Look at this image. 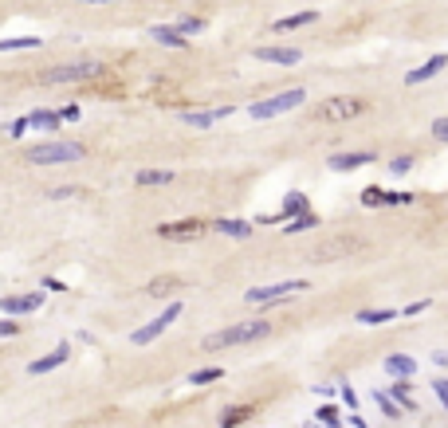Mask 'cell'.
Returning a JSON list of instances; mask_svg holds the SVG:
<instances>
[{
	"mask_svg": "<svg viewBox=\"0 0 448 428\" xmlns=\"http://www.w3.org/2000/svg\"><path fill=\"white\" fill-rule=\"evenodd\" d=\"M212 232H224V236H232V240H248V236H256V224H248V220H224V216H220L217 224H212Z\"/></svg>",
	"mask_w": 448,
	"mask_h": 428,
	"instance_id": "44dd1931",
	"label": "cell"
},
{
	"mask_svg": "<svg viewBox=\"0 0 448 428\" xmlns=\"http://www.w3.org/2000/svg\"><path fill=\"white\" fill-rule=\"evenodd\" d=\"M217 381H224V370H220V366H204V370L189 373V385H217Z\"/></svg>",
	"mask_w": 448,
	"mask_h": 428,
	"instance_id": "83f0119b",
	"label": "cell"
},
{
	"mask_svg": "<svg viewBox=\"0 0 448 428\" xmlns=\"http://www.w3.org/2000/svg\"><path fill=\"white\" fill-rule=\"evenodd\" d=\"M432 393H437V401L448 409V381H444V378H437V381H432Z\"/></svg>",
	"mask_w": 448,
	"mask_h": 428,
	"instance_id": "74e56055",
	"label": "cell"
},
{
	"mask_svg": "<svg viewBox=\"0 0 448 428\" xmlns=\"http://www.w3.org/2000/svg\"><path fill=\"white\" fill-rule=\"evenodd\" d=\"M177 319H181V302L173 299L170 307H165V311L158 314V319H150V322H146L142 330H134V334H130V342H134V346H150L153 338H161V334H165V330H170V327H173V322H177Z\"/></svg>",
	"mask_w": 448,
	"mask_h": 428,
	"instance_id": "9c48e42d",
	"label": "cell"
},
{
	"mask_svg": "<svg viewBox=\"0 0 448 428\" xmlns=\"http://www.w3.org/2000/svg\"><path fill=\"white\" fill-rule=\"evenodd\" d=\"M28 126H32V130H43V134H55V130H60L63 122H60V114H55V110L35 106L32 114H28Z\"/></svg>",
	"mask_w": 448,
	"mask_h": 428,
	"instance_id": "ffe728a7",
	"label": "cell"
},
{
	"mask_svg": "<svg viewBox=\"0 0 448 428\" xmlns=\"http://www.w3.org/2000/svg\"><path fill=\"white\" fill-rule=\"evenodd\" d=\"M271 334V322L268 319H248V322H236V327H224L217 334L204 338V350L217 353V350H232V346H248V342H260V338Z\"/></svg>",
	"mask_w": 448,
	"mask_h": 428,
	"instance_id": "6da1fadb",
	"label": "cell"
},
{
	"mask_svg": "<svg viewBox=\"0 0 448 428\" xmlns=\"http://www.w3.org/2000/svg\"><path fill=\"white\" fill-rule=\"evenodd\" d=\"M311 291V279H288V283H268V287H252L244 295L252 307H268V302H279V299H291V295H303Z\"/></svg>",
	"mask_w": 448,
	"mask_h": 428,
	"instance_id": "ba28073f",
	"label": "cell"
},
{
	"mask_svg": "<svg viewBox=\"0 0 448 428\" xmlns=\"http://www.w3.org/2000/svg\"><path fill=\"white\" fill-rule=\"evenodd\" d=\"M366 110H370V102L358 99V94H330L311 110V122H346V118L366 114Z\"/></svg>",
	"mask_w": 448,
	"mask_h": 428,
	"instance_id": "3957f363",
	"label": "cell"
},
{
	"mask_svg": "<svg viewBox=\"0 0 448 428\" xmlns=\"http://www.w3.org/2000/svg\"><path fill=\"white\" fill-rule=\"evenodd\" d=\"M311 428H322V424H311Z\"/></svg>",
	"mask_w": 448,
	"mask_h": 428,
	"instance_id": "f6af8a7d",
	"label": "cell"
},
{
	"mask_svg": "<svg viewBox=\"0 0 448 428\" xmlns=\"http://www.w3.org/2000/svg\"><path fill=\"white\" fill-rule=\"evenodd\" d=\"M362 204H366V209H381V204H386V189H381V185L362 189Z\"/></svg>",
	"mask_w": 448,
	"mask_h": 428,
	"instance_id": "d6a6232c",
	"label": "cell"
},
{
	"mask_svg": "<svg viewBox=\"0 0 448 428\" xmlns=\"http://www.w3.org/2000/svg\"><path fill=\"white\" fill-rule=\"evenodd\" d=\"M28 130H32V126H28V114H24V118H16V122L9 126V134H12V138H24Z\"/></svg>",
	"mask_w": 448,
	"mask_h": 428,
	"instance_id": "ab89813d",
	"label": "cell"
},
{
	"mask_svg": "<svg viewBox=\"0 0 448 428\" xmlns=\"http://www.w3.org/2000/svg\"><path fill=\"white\" fill-rule=\"evenodd\" d=\"M256 417V405H229V409H220V417H217V428H240L244 420H252Z\"/></svg>",
	"mask_w": 448,
	"mask_h": 428,
	"instance_id": "e0dca14e",
	"label": "cell"
},
{
	"mask_svg": "<svg viewBox=\"0 0 448 428\" xmlns=\"http://www.w3.org/2000/svg\"><path fill=\"white\" fill-rule=\"evenodd\" d=\"M35 48H43L40 35H9V40H0L4 55H12V51H35Z\"/></svg>",
	"mask_w": 448,
	"mask_h": 428,
	"instance_id": "484cf974",
	"label": "cell"
},
{
	"mask_svg": "<svg viewBox=\"0 0 448 428\" xmlns=\"http://www.w3.org/2000/svg\"><path fill=\"white\" fill-rule=\"evenodd\" d=\"M373 161H378V153H373V150H350V153H330L327 169H334V173H350V169L373 165Z\"/></svg>",
	"mask_w": 448,
	"mask_h": 428,
	"instance_id": "8fae6325",
	"label": "cell"
},
{
	"mask_svg": "<svg viewBox=\"0 0 448 428\" xmlns=\"http://www.w3.org/2000/svg\"><path fill=\"white\" fill-rule=\"evenodd\" d=\"M173 181V169H138L134 173V185L150 189V185H170Z\"/></svg>",
	"mask_w": 448,
	"mask_h": 428,
	"instance_id": "d4e9b609",
	"label": "cell"
},
{
	"mask_svg": "<svg viewBox=\"0 0 448 428\" xmlns=\"http://www.w3.org/2000/svg\"><path fill=\"white\" fill-rule=\"evenodd\" d=\"M55 114H60V122H79V114H83V110H79V106H60Z\"/></svg>",
	"mask_w": 448,
	"mask_h": 428,
	"instance_id": "f35d334b",
	"label": "cell"
},
{
	"mask_svg": "<svg viewBox=\"0 0 448 428\" xmlns=\"http://www.w3.org/2000/svg\"><path fill=\"white\" fill-rule=\"evenodd\" d=\"M79 4H119V0H79Z\"/></svg>",
	"mask_w": 448,
	"mask_h": 428,
	"instance_id": "ee69618b",
	"label": "cell"
},
{
	"mask_svg": "<svg viewBox=\"0 0 448 428\" xmlns=\"http://www.w3.org/2000/svg\"><path fill=\"white\" fill-rule=\"evenodd\" d=\"M307 228H319V212H303V216H295V220H288V224H283V232L288 236H299V232H307Z\"/></svg>",
	"mask_w": 448,
	"mask_h": 428,
	"instance_id": "4316f807",
	"label": "cell"
},
{
	"mask_svg": "<svg viewBox=\"0 0 448 428\" xmlns=\"http://www.w3.org/2000/svg\"><path fill=\"white\" fill-rule=\"evenodd\" d=\"M67 358H71V342H60L55 350H48L43 358H35L32 366H28V373H32V378H40V373H51V370H60Z\"/></svg>",
	"mask_w": 448,
	"mask_h": 428,
	"instance_id": "4fadbf2b",
	"label": "cell"
},
{
	"mask_svg": "<svg viewBox=\"0 0 448 428\" xmlns=\"http://www.w3.org/2000/svg\"><path fill=\"white\" fill-rule=\"evenodd\" d=\"M150 40L165 43V48H189V40H185V35H181L173 24H153V28H150Z\"/></svg>",
	"mask_w": 448,
	"mask_h": 428,
	"instance_id": "7402d4cb",
	"label": "cell"
},
{
	"mask_svg": "<svg viewBox=\"0 0 448 428\" xmlns=\"http://www.w3.org/2000/svg\"><path fill=\"white\" fill-rule=\"evenodd\" d=\"M429 307H432L429 299H417V302H409V307H401V314H405V319H413V314H425Z\"/></svg>",
	"mask_w": 448,
	"mask_h": 428,
	"instance_id": "d590c367",
	"label": "cell"
},
{
	"mask_svg": "<svg viewBox=\"0 0 448 428\" xmlns=\"http://www.w3.org/2000/svg\"><path fill=\"white\" fill-rule=\"evenodd\" d=\"M232 114V106H212V110H185L181 114V122L185 126H193V130H209V126H217L220 118H229Z\"/></svg>",
	"mask_w": 448,
	"mask_h": 428,
	"instance_id": "5bb4252c",
	"label": "cell"
},
{
	"mask_svg": "<svg viewBox=\"0 0 448 428\" xmlns=\"http://www.w3.org/2000/svg\"><path fill=\"white\" fill-rule=\"evenodd\" d=\"M444 67H448V55H432V59H425L421 67H413V71H409V75H405V83H409V87H421V83H429V79H437Z\"/></svg>",
	"mask_w": 448,
	"mask_h": 428,
	"instance_id": "9a60e30c",
	"label": "cell"
},
{
	"mask_svg": "<svg viewBox=\"0 0 448 428\" xmlns=\"http://www.w3.org/2000/svg\"><path fill=\"white\" fill-rule=\"evenodd\" d=\"M303 102H307V91L303 87H291V91H279V94H271V99H256L252 106H248V114H252L256 122H268V118L288 114V110L303 106Z\"/></svg>",
	"mask_w": 448,
	"mask_h": 428,
	"instance_id": "5b68a950",
	"label": "cell"
},
{
	"mask_svg": "<svg viewBox=\"0 0 448 428\" xmlns=\"http://www.w3.org/2000/svg\"><path fill=\"white\" fill-rule=\"evenodd\" d=\"M319 20V12L315 9H303V12H291V16H279L275 24H271V32H299V28L315 24Z\"/></svg>",
	"mask_w": 448,
	"mask_h": 428,
	"instance_id": "ac0fdd59",
	"label": "cell"
},
{
	"mask_svg": "<svg viewBox=\"0 0 448 428\" xmlns=\"http://www.w3.org/2000/svg\"><path fill=\"white\" fill-rule=\"evenodd\" d=\"M398 314H401V311H389V307H381V311H378V307H373V311H358L354 319H358V322H370V327H378V322H393Z\"/></svg>",
	"mask_w": 448,
	"mask_h": 428,
	"instance_id": "f1b7e54d",
	"label": "cell"
},
{
	"mask_svg": "<svg viewBox=\"0 0 448 428\" xmlns=\"http://www.w3.org/2000/svg\"><path fill=\"white\" fill-rule=\"evenodd\" d=\"M339 393H342V401L350 405V412H354V409H358V393H354L350 385H339Z\"/></svg>",
	"mask_w": 448,
	"mask_h": 428,
	"instance_id": "60d3db41",
	"label": "cell"
},
{
	"mask_svg": "<svg viewBox=\"0 0 448 428\" xmlns=\"http://www.w3.org/2000/svg\"><path fill=\"white\" fill-rule=\"evenodd\" d=\"M181 287H185L181 275H158V279L146 283V295H150V299H170L173 291H181Z\"/></svg>",
	"mask_w": 448,
	"mask_h": 428,
	"instance_id": "d6986e66",
	"label": "cell"
},
{
	"mask_svg": "<svg viewBox=\"0 0 448 428\" xmlns=\"http://www.w3.org/2000/svg\"><path fill=\"white\" fill-rule=\"evenodd\" d=\"M432 138L448 146V118H437V122H432Z\"/></svg>",
	"mask_w": 448,
	"mask_h": 428,
	"instance_id": "8d00e7d4",
	"label": "cell"
},
{
	"mask_svg": "<svg viewBox=\"0 0 448 428\" xmlns=\"http://www.w3.org/2000/svg\"><path fill=\"white\" fill-rule=\"evenodd\" d=\"M212 224L201 216H185V220H170V224H158V236L161 240H170V243H193L201 240V236H209Z\"/></svg>",
	"mask_w": 448,
	"mask_h": 428,
	"instance_id": "52a82bcc",
	"label": "cell"
},
{
	"mask_svg": "<svg viewBox=\"0 0 448 428\" xmlns=\"http://www.w3.org/2000/svg\"><path fill=\"white\" fill-rule=\"evenodd\" d=\"M43 299H48L43 291L4 295V299H0V314H4V319H20V314H28V311H40V307H43Z\"/></svg>",
	"mask_w": 448,
	"mask_h": 428,
	"instance_id": "30bf717a",
	"label": "cell"
},
{
	"mask_svg": "<svg viewBox=\"0 0 448 428\" xmlns=\"http://www.w3.org/2000/svg\"><path fill=\"white\" fill-rule=\"evenodd\" d=\"M386 393L401 405V412H417V397H413V385H409V381H393Z\"/></svg>",
	"mask_w": 448,
	"mask_h": 428,
	"instance_id": "cb8c5ba5",
	"label": "cell"
},
{
	"mask_svg": "<svg viewBox=\"0 0 448 428\" xmlns=\"http://www.w3.org/2000/svg\"><path fill=\"white\" fill-rule=\"evenodd\" d=\"M256 59H260V63H279V67H291V63H299V59H303V51H299V48H288V43H271V48H256Z\"/></svg>",
	"mask_w": 448,
	"mask_h": 428,
	"instance_id": "7c38bea8",
	"label": "cell"
},
{
	"mask_svg": "<svg viewBox=\"0 0 448 428\" xmlns=\"http://www.w3.org/2000/svg\"><path fill=\"white\" fill-rule=\"evenodd\" d=\"M32 165H67V161H83L87 146L83 142H40L24 153Z\"/></svg>",
	"mask_w": 448,
	"mask_h": 428,
	"instance_id": "277c9868",
	"label": "cell"
},
{
	"mask_svg": "<svg viewBox=\"0 0 448 428\" xmlns=\"http://www.w3.org/2000/svg\"><path fill=\"white\" fill-rule=\"evenodd\" d=\"M102 75V59H71V63H55V67L40 71L43 87H67V83H91Z\"/></svg>",
	"mask_w": 448,
	"mask_h": 428,
	"instance_id": "7a4b0ae2",
	"label": "cell"
},
{
	"mask_svg": "<svg viewBox=\"0 0 448 428\" xmlns=\"http://www.w3.org/2000/svg\"><path fill=\"white\" fill-rule=\"evenodd\" d=\"M358 248H362V236H350V232H342V236H327V240L315 243L311 263H339V260H346V256H354Z\"/></svg>",
	"mask_w": 448,
	"mask_h": 428,
	"instance_id": "8992f818",
	"label": "cell"
},
{
	"mask_svg": "<svg viewBox=\"0 0 448 428\" xmlns=\"http://www.w3.org/2000/svg\"><path fill=\"white\" fill-rule=\"evenodd\" d=\"M315 420H319L322 428H342V420H339V409H334V405H322V409H319V417H315Z\"/></svg>",
	"mask_w": 448,
	"mask_h": 428,
	"instance_id": "836d02e7",
	"label": "cell"
},
{
	"mask_svg": "<svg viewBox=\"0 0 448 428\" xmlns=\"http://www.w3.org/2000/svg\"><path fill=\"white\" fill-rule=\"evenodd\" d=\"M373 401H378V409H381V412H386V417H389V420H398V417H401V405H398V401H393V397H389V393H386V389H373Z\"/></svg>",
	"mask_w": 448,
	"mask_h": 428,
	"instance_id": "4dcf8cb0",
	"label": "cell"
},
{
	"mask_svg": "<svg viewBox=\"0 0 448 428\" xmlns=\"http://www.w3.org/2000/svg\"><path fill=\"white\" fill-rule=\"evenodd\" d=\"M381 366H386V373H389L393 381H409V378L417 373V358H409V353H389Z\"/></svg>",
	"mask_w": 448,
	"mask_h": 428,
	"instance_id": "2e32d148",
	"label": "cell"
},
{
	"mask_svg": "<svg viewBox=\"0 0 448 428\" xmlns=\"http://www.w3.org/2000/svg\"><path fill=\"white\" fill-rule=\"evenodd\" d=\"M20 330H24V327H20L16 319H4V314H0V338H16Z\"/></svg>",
	"mask_w": 448,
	"mask_h": 428,
	"instance_id": "e575fe53",
	"label": "cell"
},
{
	"mask_svg": "<svg viewBox=\"0 0 448 428\" xmlns=\"http://www.w3.org/2000/svg\"><path fill=\"white\" fill-rule=\"evenodd\" d=\"M350 424H354V428H370V420H366V417H358V412H350Z\"/></svg>",
	"mask_w": 448,
	"mask_h": 428,
	"instance_id": "7bdbcfd3",
	"label": "cell"
},
{
	"mask_svg": "<svg viewBox=\"0 0 448 428\" xmlns=\"http://www.w3.org/2000/svg\"><path fill=\"white\" fill-rule=\"evenodd\" d=\"M432 361H437L440 370H448V353H444V350H437V353H432Z\"/></svg>",
	"mask_w": 448,
	"mask_h": 428,
	"instance_id": "b9f144b4",
	"label": "cell"
},
{
	"mask_svg": "<svg viewBox=\"0 0 448 428\" xmlns=\"http://www.w3.org/2000/svg\"><path fill=\"white\" fill-rule=\"evenodd\" d=\"M303 212H311L307 193H288V197H283V212H279V216H283V224H288V220H295V216H303Z\"/></svg>",
	"mask_w": 448,
	"mask_h": 428,
	"instance_id": "603a6c76",
	"label": "cell"
},
{
	"mask_svg": "<svg viewBox=\"0 0 448 428\" xmlns=\"http://www.w3.org/2000/svg\"><path fill=\"white\" fill-rule=\"evenodd\" d=\"M173 28H177V32L185 35V40H189V35H201L204 28H209V20H204V16H181L177 24H173Z\"/></svg>",
	"mask_w": 448,
	"mask_h": 428,
	"instance_id": "f546056e",
	"label": "cell"
},
{
	"mask_svg": "<svg viewBox=\"0 0 448 428\" xmlns=\"http://www.w3.org/2000/svg\"><path fill=\"white\" fill-rule=\"evenodd\" d=\"M413 165H417L413 153H401V158L389 161V173H393V177H405V173H413Z\"/></svg>",
	"mask_w": 448,
	"mask_h": 428,
	"instance_id": "1f68e13d",
	"label": "cell"
}]
</instances>
